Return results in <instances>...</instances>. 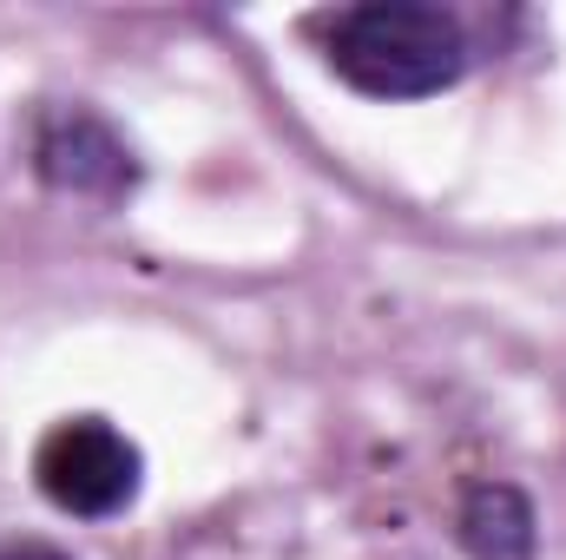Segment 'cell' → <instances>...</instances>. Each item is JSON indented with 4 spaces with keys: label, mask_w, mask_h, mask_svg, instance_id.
<instances>
[{
    "label": "cell",
    "mask_w": 566,
    "mask_h": 560,
    "mask_svg": "<svg viewBox=\"0 0 566 560\" xmlns=\"http://www.w3.org/2000/svg\"><path fill=\"white\" fill-rule=\"evenodd\" d=\"M461 554L468 560H534L541 548V515L514 481H474L454 515Z\"/></svg>",
    "instance_id": "cell-4"
},
{
    "label": "cell",
    "mask_w": 566,
    "mask_h": 560,
    "mask_svg": "<svg viewBox=\"0 0 566 560\" xmlns=\"http://www.w3.org/2000/svg\"><path fill=\"white\" fill-rule=\"evenodd\" d=\"M310 27L323 40L329 73L363 100H434L474 60L468 27L428 0H363V7H336Z\"/></svg>",
    "instance_id": "cell-1"
},
{
    "label": "cell",
    "mask_w": 566,
    "mask_h": 560,
    "mask_svg": "<svg viewBox=\"0 0 566 560\" xmlns=\"http://www.w3.org/2000/svg\"><path fill=\"white\" fill-rule=\"evenodd\" d=\"M33 481L40 495L73 515V521H113L139 501L145 488V455L126 428L106 416H66L53 422L33 448Z\"/></svg>",
    "instance_id": "cell-2"
},
{
    "label": "cell",
    "mask_w": 566,
    "mask_h": 560,
    "mask_svg": "<svg viewBox=\"0 0 566 560\" xmlns=\"http://www.w3.org/2000/svg\"><path fill=\"white\" fill-rule=\"evenodd\" d=\"M33 172H40V185H53L66 198H93V205H119L139 185L133 145L93 106H46L33 120Z\"/></svg>",
    "instance_id": "cell-3"
},
{
    "label": "cell",
    "mask_w": 566,
    "mask_h": 560,
    "mask_svg": "<svg viewBox=\"0 0 566 560\" xmlns=\"http://www.w3.org/2000/svg\"><path fill=\"white\" fill-rule=\"evenodd\" d=\"M0 560H73L53 541H33V535H0Z\"/></svg>",
    "instance_id": "cell-5"
}]
</instances>
